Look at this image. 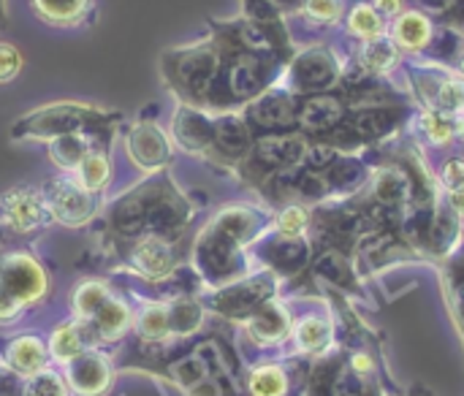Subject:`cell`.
Here are the masks:
<instances>
[{
  "mask_svg": "<svg viewBox=\"0 0 464 396\" xmlns=\"http://www.w3.org/2000/svg\"><path fill=\"white\" fill-rule=\"evenodd\" d=\"M266 217L253 207L223 209L196 239V269L212 288L231 285L245 277L247 258L245 247L258 239Z\"/></svg>",
  "mask_w": 464,
  "mask_h": 396,
  "instance_id": "obj_1",
  "label": "cell"
},
{
  "mask_svg": "<svg viewBox=\"0 0 464 396\" xmlns=\"http://www.w3.org/2000/svg\"><path fill=\"white\" fill-rule=\"evenodd\" d=\"M218 46L223 60L209 95V109H220V111H228L234 106H247L250 101H256L264 90L272 87L280 63H288L277 54H258L226 43Z\"/></svg>",
  "mask_w": 464,
  "mask_h": 396,
  "instance_id": "obj_2",
  "label": "cell"
},
{
  "mask_svg": "<svg viewBox=\"0 0 464 396\" xmlns=\"http://www.w3.org/2000/svg\"><path fill=\"white\" fill-rule=\"evenodd\" d=\"M220 60L223 54L215 38L204 43L182 46L163 54V76L185 106L207 109L220 71Z\"/></svg>",
  "mask_w": 464,
  "mask_h": 396,
  "instance_id": "obj_3",
  "label": "cell"
},
{
  "mask_svg": "<svg viewBox=\"0 0 464 396\" xmlns=\"http://www.w3.org/2000/svg\"><path fill=\"white\" fill-rule=\"evenodd\" d=\"M411 117V106L397 101V103H359L351 106L345 114L343 125L324 141L340 152H356L364 147H372L392 133L400 130V125Z\"/></svg>",
  "mask_w": 464,
  "mask_h": 396,
  "instance_id": "obj_4",
  "label": "cell"
},
{
  "mask_svg": "<svg viewBox=\"0 0 464 396\" xmlns=\"http://www.w3.org/2000/svg\"><path fill=\"white\" fill-rule=\"evenodd\" d=\"M117 114H106L95 106L79 103H54L38 111H30L24 120L14 125V139H57L65 133H76L84 128H98L114 120Z\"/></svg>",
  "mask_w": 464,
  "mask_h": 396,
  "instance_id": "obj_5",
  "label": "cell"
},
{
  "mask_svg": "<svg viewBox=\"0 0 464 396\" xmlns=\"http://www.w3.org/2000/svg\"><path fill=\"white\" fill-rule=\"evenodd\" d=\"M307 139L294 130V133H269V136H256L253 150L242 160V177L261 188L269 177L277 171H285L291 166H299L307 152Z\"/></svg>",
  "mask_w": 464,
  "mask_h": 396,
  "instance_id": "obj_6",
  "label": "cell"
},
{
  "mask_svg": "<svg viewBox=\"0 0 464 396\" xmlns=\"http://www.w3.org/2000/svg\"><path fill=\"white\" fill-rule=\"evenodd\" d=\"M411 90L419 103L430 111H440L449 117L464 114V76L443 68V65H408Z\"/></svg>",
  "mask_w": 464,
  "mask_h": 396,
  "instance_id": "obj_7",
  "label": "cell"
},
{
  "mask_svg": "<svg viewBox=\"0 0 464 396\" xmlns=\"http://www.w3.org/2000/svg\"><path fill=\"white\" fill-rule=\"evenodd\" d=\"M275 296H277V275L264 272V275L242 277L231 285L218 288V294L209 296V307L226 321L245 324L250 315H256Z\"/></svg>",
  "mask_w": 464,
  "mask_h": 396,
  "instance_id": "obj_8",
  "label": "cell"
},
{
  "mask_svg": "<svg viewBox=\"0 0 464 396\" xmlns=\"http://www.w3.org/2000/svg\"><path fill=\"white\" fill-rule=\"evenodd\" d=\"M343 63L329 46H310L302 54L291 57L288 68V90L296 98L329 92L343 79Z\"/></svg>",
  "mask_w": 464,
  "mask_h": 396,
  "instance_id": "obj_9",
  "label": "cell"
},
{
  "mask_svg": "<svg viewBox=\"0 0 464 396\" xmlns=\"http://www.w3.org/2000/svg\"><path fill=\"white\" fill-rule=\"evenodd\" d=\"M351 106L353 103L348 101V95L340 87H334L329 92L304 95V98H299V109H296V130L307 141H326L343 125Z\"/></svg>",
  "mask_w": 464,
  "mask_h": 396,
  "instance_id": "obj_10",
  "label": "cell"
},
{
  "mask_svg": "<svg viewBox=\"0 0 464 396\" xmlns=\"http://www.w3.org/2000/svg\"><path fill=\"white\" fill-rule=\"evenodd\" d=\"M296 280L310 283L315 288L324 285L326 291L362 296V280H359L353 253L340 250V247H313V258H310L304 275Z\"/></svg>",
  "mask_w": 464,
  "mask_h": 396,
  "instance_id": "obj_11",
  "label": "cell"
},
{
  "mask_svg": "<svg viewBox=\"0 0 464 396\" xmlns=\"http://www.w3.org/2000/svg\"><path fill=\"white\" fill-rule=\"evenodd\" d=\"M296 109L299 98L285 87H269L245 109V122L253 136L269 133H294L296 130Z\"/></svg>",
  "mask_w": 464,
  "mask_h": 396,
  "instance_id": "obj_12",
  "label": "cell"
},
{
  "mask_svg": "<svg viewBox=\"0 0 464 396\" xmlns=\"http://www.w3.org/2000/svg\"><path fill=\"white\" fill-rule=\"evenodd\" d=\"M52 220L46 196L35 188H14L0 198V228L14 234H33Z\"/></svg>",
  "mask_w": 464,
  "mask_h": 396,
  "instance_id": "obj_13",
  "label": "cell"
},
{
  "mask_svg": "<svg viewBox=\"0 0 464 396\" xmlns=\"http://www.w3.org/2000/svg\"><path fill=\"white\" fill-rule=\"evenodd\" d=\"M258 258L266 264V269L277 277H302L310 258H313V242L307 237H285V234H272L256 247Z\"/></svg>",
  "mask_w": 464,
  "mask_h": 396,
  "instance_id": "obj_14",
  "label": "cell"
},
{
  "mask_svg": "<svg viewBox=\"0 0 464 396\" xmlns=\"http://www.w3.org/2000/svg\"><path fill=\"white\" fill-rule=\"evenodd\" d=\"M0 288L27 307L46 294V272L30 256L11 253L0 261Z\"/></svg>",
  "mask_w": 464,
  "mask_h": 396,
  "instance_id": "obj_15",
  "label": "cell"
},
{
  "mask_svg": "<svg viewBox=\"0 0 464 396\" xmlns=\"http://www.w3.org/2000/svg\"><path fill=\"white\" fill-rule=\"evenodd\" d=\"M44 196H46L52 220H57L68 228H79L95 215V198H92L95 193L84 190L73 179H54Z\"/></svg>",
  "mask_w": 464,
  "mask_h": 396,
  "instance_id": "obj_16",
  "label": "cell"
},
{
  "mask_svg": "<svg viewBox=\"0 0 464 396\" xmlns=\"http://www.w3.org/2000/svg\"><path fill=\"white\" fill-rule=\"evenodd\" d=\"M294 353L299 359H321L334 351L337 345V321L329 313H307L294 321L291 332Z\"/></svg>",
  "mask_w": 464,
  "mask_h": 396,
  "instance_id": "obj_17",
  "label": "cell"
},
{
  "mask_svg": "<svg viewBox=\"0 0 464 396\" xmlns=\"http://www.w3.org/2000/svg\"><path fill=\"white\" fill-rule=\"evenodd\" d=\"M128 264L136 275L147 280H166L177 269V247L174 239L166 237H139L128 253Z\"/></svg>",
  "mask_w": 464,
  "mask_h": 396,
  "instance_id": "obj_18",
  "label": "cell"
},
{
  "mask_svg": "<svg viewBox=\"0 0 464 396\" xmlns=\"http://www.w3.org/2000/svg\"><path fill=\"white\" fill-rule=\"evenodd\" d=\"M242 326H245V337L253 345H258V348H277V345L291 340L294 318H291V313L277 299H272L256 315H250Z\"/></svg>",
  "mask_w": 464,
  "mask_h": 396,
  "instance_id": "obj_19",
  "label": "cell"
},
{
  "mask_svg": "<svg viewBox=\"0 0 464 396\" xmlns=\"http://www.w3.org/2000/svg\"><path fill=\"white\" fill-rule=\"evenodd\" d=\"M253 130L247 128L245 117L239 114H220L212 120V155L228 163H242L253 150Z\"/></svg>",
  "mask_w": 464,
  "mask_h": 396,
  "instance_id": "obj_20",
  "label": "cell"
},
{
  "mask_svg": "<svg viewBox=\"0 0 464 396\" xmlns=\"http://www.w3.org/2000/svg\"><path fill=\"white\" fill-rule=\"evenodd\" d=\"M68 367V389L76 396H103L111 386V367L101 353H82L73 362L65 364Z\"/></svg>",
  "mask_w": 464,
  "mask_h": 396,
  "instance_id": "obj_21",
  "label": "cell"
},
{
  "mask_svg": "<svg viewBox=\"0 0 464 396\" xmlns=\"http://www.w3.org/2000/svg\"><path fill=\"white\" fill-rule=\"evenodd\" d=\"M125 144H128L130 160H133L139 169H147V171L160 169V166L169 160V155H171L169 139L163 136V130H160L155 122H139V125L128 133Z\"/></svg>",
  "mask_w": 464,
  "mask_h": 396,
  "instance_id": "obj_22",
  "label": "cell"
},
{
  "mask_svg": "<svg viewBox=\"0 0 464 396\" xmlns=\"http://www.w3.org/2000/svg\"><path fill=\"white\" fill-rule=\"evenodd\" d=\"M171 133L179 141V147H185L188 152L212 155V120L201 109L179 103L171 120Z\"/></svg>",
  "mask_w": 464,
  "mask_h": 396,
  "instance_id": "obj_23",
  "label": "cell"
},
{
  "mask_svg": "<svg viewBox=\"0 0 464 396\" xmlns=\"http://www.w3.org/2000/svg\"><path fill=\"white\" fill-rule=\"evenodd\" d=\"M389 35H392L389 41L394 43L397 52H427L435 38V27L424 11L413 8V11H402L397 19H392Z\"/></svg>",
  "mask_w": 464,
  "mask_h": 396,
  "instance_id": "obj_24",
  "label": "cell"
},
{
  "mask_svg": "<svg viewBox=\"0 0 464 396\" xmlns=\"http://www.w3.org/2000/svg\"><path fill=\"white\" fill-rule=\"evenodd\" d=\"M440 283H443V299H446L451 324L459 332L464 345V239L449 258H443Z\"/></svg>",
  "mask_w": 464,
  "mask_h": 396,
  "instance_id": "obj_25",
  "label": "cell"
},
{
  "mask_svg": "<svg viewBox=\"0 0 464 396\" xmlns=\"http://www.w3.org/2000/svg\"><path fill=\"white\" fill-rule=\"evenodd\" d=\"M95 343H98V340H95L90 324L79 318V321H71V324H63V326L54 329V334H52V340H49V353H52L57 362L68 364V362H73L76 356L87 353Z\"/></svg>",
  "mask_w": 464,
  "mask_h": 396,
  "instance_id": "obj_26",
  "label": "cell"
},
{
  "mask_svg": "<svg viewBox=\"0 0 464 396\" xmlns=\"http://www.w3.org/2000/svg\"><path fill=\"white\" fill-rule=\"evenodd\" d=\"M87 324H90V329H92L98 343H109L111 345V343H120L130 332L133 318H130V310L120 299L109 296Z\"/></svg>",
  "mask_w": 464,
  "mask_h": 396,
  "instance_id": "obj_27",
  "label": "cell"
},
{
  "mask_svg": "<svg viewBox=\"0 0 464 396\" xmlns=\"http://www.w3.org/2000/svg\"><path fill=\"white\" fill-rule=\"evenodd\" d=\"M49 362V348L30 334H22L16 340H11V345L5 348V364L16 372V375H38L46 370Z\"/></svg>",
  "mask_w": 464,
  "mask_h": 396,
  "instance_id": "obj_28",
  "label": "cell"
},
{
  "mask_svg": "<svg viewBox=\"0 0 464 396\" xmlns=\"http://www.w3.org/2000/svg\"><path fill=\"white\" fill-rule=\"evenodd\" d=\"M294 375L283 364H261L253 367L245 378L247 396H291Z\"/></svg>",
  "mask_w": 464,
  "mask_h": 396,
  "instance_id": "obj_29",
  "label": "cell"
},
{
  "mask_svg": "<svg viewBox=\"0 0 464 396\" xmlns=\"http://www.w3.org/2000/svg\"><path fill=\"white\" fill-rule=\"evenodd\" d=\"M92 150H103V147L95 139H90L84 130H76V133H65V136L52 139L49 155L60 169H76L82 163V158Z\"/></svg>",
  "mask_w": 464,
  "mask_h": 396,
  "instance_id": "obj_30",
  "label": "cell"
},
{
  "mask_svg": "<svg viewBox=\"0 0 464 396\" xmlns=\"http://www.w3.org/2000/svg\"><path fill=\"white\" fill-rule=\"evenodd\" d=\"M136 332L144 343L150 345H160L166 340H171V313H169V304H160V302H152L147 304L139 318H136Z\"/></svg>",
  "mask_w": 464,
  "mask_h": 396,
  "instance_id": "obj_31",
  "label": "cell"
},
{
  "mask_svg": "<svg viewBox=\"0 0 464 396\" xmlns=\"http://www.w3.org/2000/svg\"><path fill=\"white\" fill-rule=\"evenodd\" d=\"M348 27L353 35H359L362 43L367 41H378L386 35V19L372 8V3L362 0V3H353L351 11H348Z\"/></svg>",
  "mask_w": 464,
  "mask_h": 396,
  "instance_id": "obj_32",
  "label": "cell"
},
{
  "mask_svg": "<svg viewBox=\"0 0 464 396\" xmlns=\"http://www.w3.org/2000/svg\"><path fill=\"white\" fill-rule=\"evenodd\" d=\"M109 174H111V160L103 150L87 152L76 166V182L90 193H101L109 182Z\"/></svg>",
  "mask_w": 464,
  "mask_h": 396,
  "instance_id": "obj_33",
  "label": "cell"
},
{
  "mask_svg": "<svg viewBox=\"0 0 464 396\" xmlns=\"http://www.w3.org/2000/svg\"><path fill=\"white\" fill-rule=\"evenodd\" d=\"M169 313H171V334L174 337H190L204 324V307L196 299H188V296L171 302Z\"/></svg>",
  "mask_w": 464,
  "mask_h": 396,
  "instance_id": "obj_34",
  "label": "cell"
},
{
  "mask_svg": "<svg viewBox=\"0 0 464 396\" xmlns=\"http://www.w3.org/2000/svg\"><path fill=\"white\" fill-rule=\"evenodd\" d=\"M87 3L90 0H33L38 16L52 24H76L84 16Z\"/></svg>",
  "mask_w": 464,
  "mask_h": 396,
  "instance_id": "obj_35",
  "label": "cell"
},
{
  "mask_svg": "<svg viewBox=\"0 0 464 396\" xmlns=\"http://www.w3.org/2000/svg\"><path fill=\"white\" fill-rule=\"evenodd\" d=\"M109 296H111V294H109V288H106L103 283L87 280V283H82V285L73 291V310H76V315H79L82 321H90V318L98 313V307H101Z\"/></svg>",
  "mask_w": 464,
  "mask_h": 396,
  "instance_id": "obj_36",
  "label": "cell"
},
{
  "mask_svg": "<svg viewBox=\"0 0 464 396\" xmlns=\"http://www.w3.org/2000/svg\"><path fill=\"white\" fill-rule=\"evenodd\" d=\"M275 231L285 234V237H307L310 209L304 204H285L275 217Z\"/></svg>",
  "mask_w": 464,
  "mask_h": 396,
  "instance_id": "obj_37",
  "label": "cell"
},
{
  "mask_svg": "<svg viewBox=\"0 0 464 396\" xmlns=\"http://www.w3.org/2000/svg\"><path fill=\"white\" fill-rule=\"evenodd\" d=\"M299 8H302V14L307 16L310 24L332 27V24L340 22V16L345 11V0H304Z\"/></svg>",
  "mask_w": 464,
  "mask_h": 396,
  "instance_id": "obj_38",
  "label": "cell"
},
{
  "mask_svg": "<svg viewBox=\"0 0 464 396\" xmlns=\"http://www.w3.org/2000/svg\"><path fill=\"white\" fill-rule=\"evenodd\" d=\"M24 396H68V383L65 378H60L57 372H38L27 381Z\"/></svg>",
  "mask_w": 464,
  "mask_h": 396,
  "instance_id": "obj_39",
  "label": "cell"
},
{
  "mask_svg": "<svg viewBox=\"0 0 464 396\" xmlns=\"http://www.w3.org/2000/svg\"><path fill=\"white\" fill-rule=\"evenodd\" d=\"M22 71V54L16 46L0 41V84H8L19 76Z\"/></svg>",
  "mask_w": 464,
  "mask_h": 396,
  "instance_id": "obj_40",
  "label": "cell"
},
{
  "mask_svg": "<svg viewBox=\"0 0 464 396\" xmlns=\"http://www.w3.org/2000/svg\"><path fill=\"white\" fill-rule=\"evenodd\" d=\"M27 381H22L11 367H0V396H24Z\"/></svg>",
  "mask_w": 464,
  "mask_h": 396,
  "instance_id": "obj_41",
  "label": "cell"
},
{
  "mask_svg": "<svg viewBox=\"0 0 464 396\" xmlns=\"http://www.w3.org/2000/svg\"><path fill=\"white\" fill-rule=\"evenodd\" d=\"M383 19H397L405 11V0H370Z\"/></svg>",
  "mask_w": 464,
  "mask_h": 396,
  "instance_id": "obj_42",
  "label": "cell"
},
{
  "mask_svg": "<svg viewBox=\"0 0 464 396\" xmlns=\"http://www.w3.org/2000/svg\"><path fill=\"white\" fill-rule=\"evenodd\" d=\"M443 22H446V24H451V27H462L464 30V0H459V3L451 8V14H449Z\"/></svg>",
  "mask_w": 464,
  "mask_h": 396,
  "instance_id": "obj_43",
  "label": "cell"
},
{
  "mask_svg": "<svg viewBox=\"0 0 464 396\" xmlns=\"http://www.w3.org/2000/svg\"><path fill=\"white\" fill-rule=\"evenodd\" d=\"M457 71H459V76H464V30H462V38H459V46H457V54H454V63H451Z\"/></svg>",
  "mask_w": 464,
  "mask_h": 396,
  "instance_id": "obj_44",
  "label": "cell"
},
{
  "mask_svg": "<svg viewBox=\"0 0 464 396\" xmlns=\"http://www.w3.org/2000/svg\"><path fill=\"white\" fill-rule=\"evenodd\" d=\"M405 396H435L427 386H421V383H416V386H411V391Z\"/></svg>",
  "mask_w": 464,
  "mask_h": 396,
  "instance_id": "obj_45",
  "label": "cell"
},
{
  "mask_svg": "<svg viewBox=\"0 0 464 396\" xmlns=\"http://www.w3.org/2000/svg\"><path fill=\"white\" fill-rule=\"evenodd\" d=\"M462 120H464V114H462Z\"/></svg>",
  "mask_w": 464,
  "mask_h": 396,
  "instance_id": "obj_46",
  "label": "cell"
}]
</instances>
